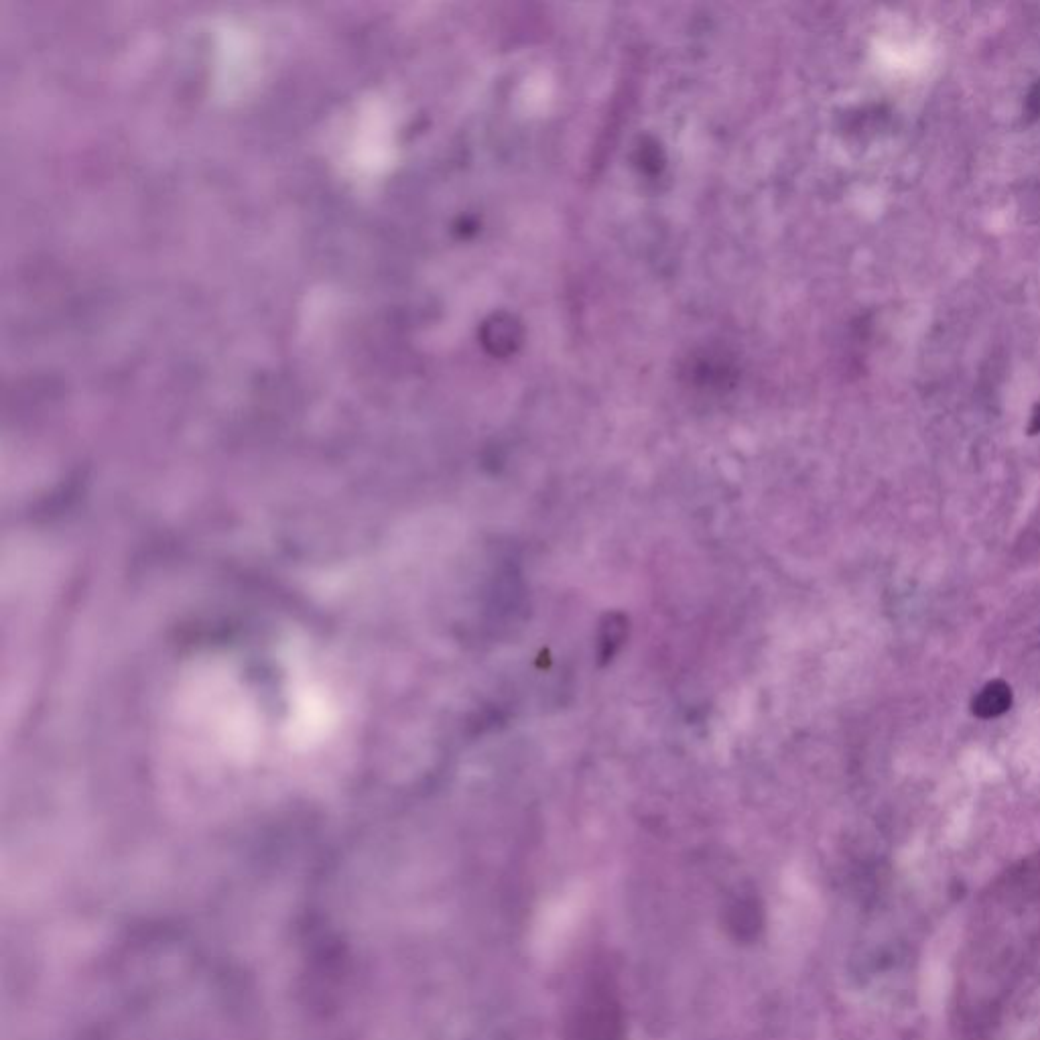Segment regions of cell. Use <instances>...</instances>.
<instances>
[{"mask_svg":"<svg viewBox=\"0 0 1040 1040\" xmlns=\"http://www.w3.org/2000/svg\"><path fill=\"white\" fill-rule=\"evenodd\" d=\"M1040 947V862L996 882L973 913L961 967L959 1010L978 1030L990 1024Z\"/></svg>","mask_w":1040,"mask_h":1040,"instance_id":"1","label":"cell"},{"mask_svg":"<svg viewBox=\"0 0 1040 1040\" xmlns=\"http://www.w3.org/2000/svg\"><path fill=\"white\" fill-rule=\"evenodd\" d=\"M1030 433H1040V407H1036L1034 415H1032V421H1030Z\"/></svg>","mask_w":1040,"mask_h":1040,"instance_id":"4","label":"cell"},{"mask_svg":"<svg viewBox=\"0 0 1040 1040\" xmlns=\"http://www.w3.org/2000/svg\"><path fill=\"white\" fill-rule=\"evenodd\" d=\"M561 1040H628L622 994L614 973L588 969L573 988Z\"/></svg>","mask_w":1040,"mask_h":1040,"instance_id":"2","label":"cell"},{"mask_svg":"<svg viewBox=\"0 0 1040 1040\" xmlns=\"http://www.w3.org/2000/svg\"><path fill=\"white\" fill-rule=\"evenodd\" d=\"M1014 701L1012 687L1002 681L994 679L982 687V691L973 697L971 701V713L980 720H994L1004 715Z\"/></svg>","mask_w":1040,"mask_h":1040,"instance_id":"3","label":"cell"}]
</instances>
